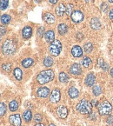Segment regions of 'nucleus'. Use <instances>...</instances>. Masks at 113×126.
I'll list each match as a JSON object with an SVG mask.
<instances>
[{"mask_svg": "<svg viewBox=\"0 0 113 126\" xmlns=\"http://www.w3.org/2000/svg\"><path fill=\"white\" fill-rule=\"evenodd\" d=\"M43 63H44V65H45V66L50 67V66H52V65H53L54 61H53V59L50 58V57H45V58H44Z\"/></svg>", "mask_w": 113, "mask_h": 126, "instance_id": "nucleus-27", "label": "nucleus"}, {"mask_svg": "<svg viewBox=\"0 0 113 126\" xmlns=\"http://www.w3.org/2000/svg\"><path fill=\"white\" fill-rule=\"evenodd\" d=\"M58 31L60 35H65V34L68 32V26L65 24H60L58 26Z\"/></svg>", "mask_w": 113, "mask_h": 126, "instance_id": "nucleus-21", "label": "nucleus"}, {"mask_svg": "<svg viewBox=\"0 0 113 126\" xmlns=\"http://www.w3.org/2000/svg\"><path fill=\"white\" fill-rule=\"evenodd\" d=\"M2 68H3L4 71H7V72H10L11 70V64L10 63H5L2 65Z\"/></svg>", "mask_w": 113, "mask_h": 126, "instance_id": "nucleus-33", "label": "nucleus"}, {"mask_svg": "<svg viewBox=\"0 0 113 126\" xmlns=\"http://www.w3.org/2000/svg\"><path fill=\"white\" fill-rule=\"evenodd\" d=\"M58 79H59V81L61 82V83H67V82L69 81V79H70V77H69V75L67 74V73L65 72H60L59 73V76H58Z\"/></svg>", "mask_w": 113, "mask_h": 126, "instance_id": "nucleus-23", "label": "nucleus"}, {"mask_svg": "<svg viewBox=\"0 0 113 126\" xmlns=\"http://www.w3.org/2000/svg\"><path fill=\"white\" fill-rule=\"evenodd\" d=\"M6 113V105L4 103H0V117H4Z\"/></svg>", "mask_w": 113, "mask_h": 126, "instance_id": "nucleus-30", "label": "nucleus"}, {"mask_svg": "<svg viewBox=\"0 0 113 126\" xmlns=\"http://www.w3.org/2000/svg\"><path fill=\"white\" fill-rule=\"evenodd\" d=\"M68 94L70 96V98H77L78 96H79V91L77 88L75 87H70L68 91Z\"/></svg>", "mask_w": 113, "mask_h": 126, "instance_id": "nucleus-19", "label": "nucleus"}, {"mask_svg": "<svg viewBox=\"0 0 113 126\" xmlns=\"http://www.w3.org/2000/svg\"><path fill=\"white\" fill-rule=\"evenodd\" d=\"M58 0H49V2H50L51 4H57V3H58Z\"/></svg>", "mask_w": 113, "mask_h": 126, "instance_id": "nucleus-44", "label": "nucleus"}, {"mask_svg": "<svg viewBox=\"0 0 113 126\" xmlns=\"http://www.w3.org/2000/svg\"><path fill=\"white\" fill-rule=\"evenodd\" d=\"M45 38L48 43L50 44L53 43L54 41H55V32L51 30L46 32L45 33Z\"/></svg>", "mask_w": 113, "mask_h": 126, "instance_id": "nucleus-15", "label": "nucleus"}, {"mask_svg": "<svg viewBox=\"0 0 113 126\" xmlns=\"http://www.w3.org/2000/svg\"><path fill=\"white\" fill-rule=\"evenodd\" d=\"M101 10H102L104 12H105L108 10V4H106V3H103V4H101Z\"/></svg>", "mask_w": 113, "mask_h": 126, "instance_id": "nucleus-38", "label": "nucleus"}, {"mask_svg": "<svg viewBox=\"0 0 113 126\" xmlns=\"http://www.w3.org/2000/svg\"><path fill=\"white\" fill-rule=\"evenodd\" d=\"M112 101H113V98H112Z\"/></svg>", "mask_w": 113, "mask_h": 126, "instance_id": "nucleus-52", "label": "nucleus"}, {"mask_svg": "<svg viewBox=\"0 0 113 126\" xmlns=\"http://www.w3.org/2000/svg\"><path fill=\"white\" fill-rule=\"evenodd\" d=\"M45 35V28L43 26H41L40 28L37 29V36L38 37H43Z\"/></svg>", "mask_w": 113, "mask_h": 126, "instance_id": "nucleus-35", "label": "nucleus"}, {"mask_svg": "<svg viewBox=\"0 0 113 126\" xmlns=\"http://www.w3.org/2000/svg\"><path fill=\"white\" fill-rule=\"evenodd\" d=\"M0 40H1V36H0Z\"/></svg>", "mask_w": 113, "mask_h": 126, "instance_id": "nucleus-51", "label": "nucleus"}, {"mask_svg": "<svg viewBox=\"0 0 113 126\" xmlns=\"http://www.w3.org/2000/svg\"><path fill=\"white\" fill-rule=\"evenodd\" d=\"M11 19V17H10V15H8V14H4V15H2L1 17H0V21H1V23H2L3 24H10Z\"/></svg>", "mask_w": 113, "mask_h": 126, "instance_id": "nucleus-28", "label": "nucleus"}, {"mask_svg": "<svg viewBox=\"0 0 113 126\" xmlns=\"http://www.w3.org/2000/svg\"><path fill=\"white\" fill-rule=\"evenodd\" d=\"M91 105L93 106H97L98 105V103L97 100H92V102H91Z\"/></svg>", "mask_w": 113, "mask_h": 126, "instance_id": "nucleus-43", "label": "nucleus"}, {"mask_svg": "<svg viewBox=\"0 0 113 126\" xmlns=\"http://www.w3.org/2000/svg\"><path fill=\"white\" fill-rule=\"evenodd\" d=\"M57 113H58V116L60 118L65 119L68 116V109L65 105H60L57 110Z\"/></svg>", "mask_w": 113, "mask_h": 126, "instance_id": "nucleus-9", "label": "nucleus"}, {"mask_svg": "<svg viewBox=\"0 0 113 126\" xmlns=\"http://www.w3.org/2000/svg\"><path fill=\"white\" fill-rule=\"evenodd\" d=\"M42 119H43V117H42V115H40V114H36L35 117H34V120H35V122H37V123L41 122Z\"/></svg>", "mask_w": 113, "mask_h": 126, "instance_id": "nucleus-36", "label": "nucleus"}, {"mask_svg": "<svg viewBox=\"0 0 113 126\" xmlns=\"http://www.w3.org/2000/svg\"><path fill=\"white\" fill-rule=\"evenodd\" d=\"M9 5V0H0V9L5 10Z\"/></svg>", "mask_w": 113, "mask_h": 126, "instance_id": "nucleus-32", "label": "nucleus"}, {"mask_svg": "<svg viewBox=\"0 0 113 126\" xmlns=\"http://www.w3.org/2000/svg\"><path fill=\"white\" fill-rule=\"evenodd\" d=\"M106 122L109 124H113V116H109V117L106 118Z\"/></svg>", "mask_w": 113, "mask_h": 126, "instance_id": "nucleus-39", "label": "nucleus"}, {"mask_svg": "<svg viewBox=\"0 0 113 126\" xmlns=\"http://www.w3.org/2000/svg\"><path fill=\"white\" fill-rule=\"evenodd\" d=\"M49 126H57V125H55V124H50Z\"/></svg>", "mask_w": 113, "mask_h": 126, "instance_id": "nucleus-48", "label": "nucleus"}, {"mask_svg": "<svg viewBox=\"0 0 113 126\" xmlns=\"http://www.w3.org/2000/svg\"><path fill=\"white\" fill-rule=\"evenodd\" d=\"M98 112L99 114L102 116L109 115L111 114V112L112 111V105L110 104L108 101H104L101 104H99L97 105Z\"/></svg>", "mask_w": 113, "mask_h": 126, "instance_id": "nucleus-4", "label": "nucleus"}, {"mask_svg": "<svg viewBox=\"0 0 113 126\" xmlns=\"http://www.w3.org/2000/svg\"><path fill=\"white\" fill-rule=\"evenodd\" d=\"M71 54L74 58H80L83 55V49L78 45H75L71 49Z\"/></svg>", "mask_w": 113, "mask_h": 126, "instance_id": "nucleus-13", "label": "nucleus"}, {"mask_svg": "<svg viewBox=\"0 0 113 126\" xmlns=\"http://www.w3.org/2000/svg\"><path fill=\"white\" fill-rule=\"evenodd\" d=\"M23 118L25 122H30L32 118V112L31 110H27L23 114Z\"/></svg>", "mask_w": 113, "mask_h": 126, "instance_id": "nucleus-22", "label": "nucleus"}, {"mask_svg": "<svg viewBox=\"0 0 113 126\" xmlns=\"http://www.w3.org/2000/svg\"><path fill=\"white\" fill-rule=\"evenodd\" d=\"M91 63H92V62H91V59L89 57H84L82 60V64L84 68H89L91 65Z\"/></svg>", "mask_w": 113, "mask_h": 126, "instance_id": "nucleus-26", "label": "nucleus"}, {"mask_svg": "<svg viewBox=\"0 0 113 126\" xmlns=\"http://www.w3.org/2000/svg\"><path fill=\"white\" fill-rule=\"evenodd\" d=\"M91 118H96V115H94V113L92 114V116H91Z\"/></svg>", "mask_w": 113, "mask_h": 126, "instance_id": "nucleus-47", "label": "nucleus"}, {"mask_svg": "<svg viewBox=\"0 0 113 126\" xmlns=\"http://www.w3.org/2000/svg\"><path fill=\"white\" fill-rule=\"evenodd\" d=\"M9 109H10V110L12 111V112L16 111L17 109H18V103H17L16 100H12L11 102H10Z\"/></svg>", "mask_w": 113, "mask_h": 126, "instance_id": "nucleus-25", "label": "nucleus"}, {"mask_svg": "<svg viewBox=\"0 0 113 126\" xmlns=\"http://www.w3.org/2000/svg\"><path fill=\"white\" fill-rule=\"evenodd\" d=\"M92 92H93V94H94L95 96H99V95L102 93V89H101V87L99 85H96V86H94V87H93Z\"/></svg>", "mask_w": 113, "mask_h": 126, "instance_id": "nucleus-31", "label": "nucleus"}, {"mask_svg": "<svg viewBox=\"0 0 113 126\" xmlns=\"http://www.w3.org/2000/svg\"><path fill=\"white\" fill-rule=\"evenodd\" d=\"M101 26H102V24H101L100 20L97 17H93L91 20V27L93 30H99Z\"/></svg>", "mask_w": 113, "mask_h": 126, "instance_id": "nucleus-17", "label": "nucleus"}, {"mask_svg": "<svg viewBox=\"0 0 113 126\" xmlns=\"http://www.w3.org/2000/svg\"><path fill=\"white\" fill-rule=\"evenodd\" d=\"M9 121L13 126H21V117L19 114H14L9 117Z\"/></svg>", "mask_w": 113, "mask_h": 126, "instance_id": "nucleus-8", "label": "nucleus"}, {"mask_svg": "<svg viewBox=\"0 0 113 126\" xmlns=\"http://www.w3.org/2000/svg\"><path fill=\"white\" fill-rule=\"evenodd\" d=\"M65 11H66V6L64 4H59L58 5V7L56 8V14L58 17H62L65 14Z\"/></svg>", "mask_w": 113, "mask_h": 126, "instance_id": "nucleus-18", "label": "nucleus"}, {"mask_svg": "<svg viewBox=\"0 0 113 126\" xmlns=\"http://www.w3.org/2000/svg\"><path fill=\"white\" fill-rule=\"evenodd\" d=\"M95 81H96V77L93 73H89L85 78V84L88 87H91L94 85Z\"/></svg>", "mask_w": 113, "mask_h": 126, "instance_id": "nucleus-12", "label": "nucleus"}, {"mask_svg": "<svg viewBox=\"0 0 113 126\" xmlns=\"http://www.w3.org/2000/svg\"><path fill=\"white\" fill-rule=\"evenodd\" d=\"M72 9H73V5L71 4H67L66 6V13L68 16H71L72 14Z\"/></svg>", "mask_w": 113, "mask_h": 126, "instance_id": "nucleus-34", "label": "nucleus"}, {"mask_svg": "<svg viewBox=\"0 0 113 126\" xmlns=\"http://www.w3.org/2000/svg\"><path fill=\"white\" fill-rule=\"evenodd\" d=\"M77 110L81 114H91L92 112V105L85 99H82L77 104Z\"/></svg>", "mask_w": 113, "mask_h": 126, "instance_id": "nucleus-3", "label": "nucleus"}, {"mask_svg": "<svg viewBox=\"0 0 113 126\" xmlns=\"http://www.w3.org/2000/svg\"><path fill=\"white\" fill-rule=\"evenodd\" d=\"M86 2H89V1H91V0H85Z\"/></svg>", "mask_w": 113, "mask_h": 126, "instance_id": "nucleus-50", "label": "nucleus"}, {"mask_svg": "<svg viewBox=\"0 0 113 126\" xmlns=\"http://www.w3.org/2000/svg\"><path fill=\"white\" fill-rule=\"evenodd\" d=\"M83 50L84 51L89 53V52H91L93 50V45L92 43H86L85 45H83Z\"/></svg>", "mask_w": 113, "mask_h": 126, "instance_id": "nucleus-29", "label": "nucleus"}, {"mask_svg": "<svg viewBox=\"0 0 113 126\" xmlns=\"http://www.w3.org/2000/svg\"><path fill=\"white\" fill-rule=\"evenodd\" d=\"M77 38L79 39V40H81V39H83V34H82V33H78V34H77Z\"/></svg>", "mask_w": 113, "mask_h": 126, "instance_id": "nucleus-41", "label": "nucleus"}, {"mask_svg": "<svg viewBox=\"0 0 113 126\" xmlns=\"http://www.w3.org/2000/svg\"><path fill=\"white\" fill-rule=\"evenodd\" d=\"M32 35V28L31 26H25L22 30V37L24 39L30 38Z\"/></svg>", "mask_w": 113, "mask_h": 126, "instance_id": "nucleus-14", "label": "nucleus"}, {"mask_svg": "<svg viewBox=\"0 0 113 126\" xmlns=\"http://www.w3.org/2000/svg\"><path fill=\"white\" fill-rule=\"evenodd\" d=\"M6 33V28L3 25H0V36H3Z\"/></svg>", "mask_w": 113, "mask_h": 126, "instance_id": "nucleus-37", "label": "nucleus"}, {"mask_svg": "<svg viewBox=\"0 0 113 126\" xmlns=\"http://www.w3.org/2000/svg\"><path fill=\"white\" fill-rule=\"evenodd\" d=\"M17 50V43L11 38L6 39L2 45V51L4 55L11 56Z\"/></svg>", "mask_w": 113, "mask_h": 126, "instance_id": "nucleus-2", "label": "nucleus"}, {"mask_svg": "<svg viewBox=\"0 0 113 126\" xmlns=\"http://www.w3.org/2000/svg\"><path fill=\"white\" fill-rule=\"evenodd\" d=\"M44 20L46 24H52L55 23V17L54 15H52L51 13L50 12H46L45 13V15H44Z\"/></svg>", "mask_w": 113, "mask_h": 126, "instance_id": "nucleus-16", "label": "nucleus"}, {"mask_svg": "<svg viewBox=\"0 0 113 126\" xmlns=\"http://www.w3.org/2000/svg\"><path fill=\"white\" fill-rule=\"evenodd\" d=\"M71 20L74 23L78 24V23H80L83 20V13L80 11H75L72 12L71 14Z\"/></svg>", "mask_w": 113, "mask_h": 126, "instance_id": "nucleus-7", "label": "nucleus"}, {"mask_svg": "<svg viewBox=\"0 0 113 126\" xmlns=\"http://www.w3.org/2000/svg\"><path fill=\"white\" fill-rule=\"evenodd\" d=\"M55 78V73L52 70H45L42 71L40 73H38L37 76V81L39 84H45L49 82L52 81Z\"/></svg>", "mask_w": 113, "mask_h": 126, "instance_id": "nucleus-1", "label": "nucleus"}, {"mask_svg": "<svg viewBox=\"0 0 113 126\" xmlns=\"http://www.w3.org/2000/svg\"><path fill=\"white\" fill-rule=\"evenodd\" d=\"M109 2L110 3H113V0H109Z\"/></svg>", "mask_w": 113, "mask_h": 126, "instance_id": "nucleus-49", "label": "nucleus"}, {"mask_svg": "<svg viewBox=\"0 0 113 126\" xmlns=\"http://www.w3.org/2000/svg\"><path fill=\"white\" fill-rule=\"evenodd\" d=\"M34 126H45L44 124H35Z\"/></svg>", "mask_w": 113, "mask_h": 126, "instance_id": "nucleus-45", "label": "nucleus"}, {"mask_svg": "<svg viewBox=\"0 0 113 126\" xmlns=\"http://www.w3.org/2000/svg\"><path fill=\"white\" fill-rule=\"evenodd\" d=\"M13 74H14V77L17 80L20 81L23 78V72L21 71L20 68H15L14 69V71H13Z\"/></svg>", "mask_w": 113, "mask_h": 126, "instance_id": "nucleus-24", "label": "nucleus"}, {"mask_svg": "<svg viewBox=\"0 0 113 126\" xmlns=\"http://www.w3.org/2000/svg\"><path fill=\"white\" fill-rule=\"evenodd\" d=\"M61 98V92L58 89H54L50 96V101L53 104H57Z\"/></svg>", "mask_w": 113, "mask_h": 126, "instance_id": "nucleus-6", "label": "nucleus"}, {"mask_svg": "<svg viewBox=\"0 0 113 126\" xmlns=\"http://www.w3.org/2000/svg\"><path fill=\"white\" fill-rule=\"evenodd\" d=\"M104 63H104V60H103L102 58H99V59H98V65H99V67L103 68V66H104Z\"/></svg>", "mask_w": 113, "mask_h": 126, "instance_id": "nucleus-40", "label": "nucleus"}, {"mask_svg": "<svg viewBox=\"0 0 113 126\" xmlns=\"http://www.w3.org/2000/svg\"><path fill=\"white\" fill-rule=\"evenodd\" d=\"M49 94H50V90L47 87H40L37 91V96L40 98H45L49 96Z\"/></svg>", "mask_w": 113, "mask_h": 126, "instance_id": "nucleus-10", "label": "nucleus"}, {"mask_svg": "<svg viewBox=\"0 0 113 126\" xmlns=\"http://www.w3.org/2000/svg\"><path fill=\"white\" fill-rule=\"evenodd\" d=\"M111 77H112V78H113V68H112V69H111Z\"/></svg>", "mask_w": 113, "mask_h": 126, "instance_id": "nucleus-46", "label": "nucleus"}, {"mask_svg": "<svg viewBox=\"0 0 113 126\" xmlns=\"http://www.w3.org/2000/svg\"><path fill=\"white\" fill-rule=\"evenodd\" d=\"M34 63V61L32 58H25V59H24L22 61V63H21V64H22V66L24 67V68H29V67H31L32 64Z\"/></svg>", "mask_w": 113, "mask_h": 126, "instance_id": "nucleus-20", "label": "nucleus"}, {"mask_svg": "<svg viewBox=\"0 0 113 126\" xmlns=\"http://www.w3.org/2000/svg\"><path fill=\"white\" fill-rule=\"evenodd\" d=\"M70 72L72 75H75V76H78L82 73V69L81 66H80L79 63H73L70 68Z\"/></svg>", "mask_w": 113, "mask_h": 126, "instance_id": "nucleus-11", "label": "nucleus"}, {"mask_svg": "<svg viewBox=\"0 0 113 126\" xmlns=\"http://www.w3.org/2000/svg\"><path fill=\"white\" fill-rule=\"evenodd\" d=\"M62 50V44L59 40H55L49 46V51L53 57H58Z\"/></svg>", "mask_w": 113, "mask_h": 126, "instance_id": "nucleus-5", "label": "nucleus"}, {"mask_svg": "<svg viewBox=\"0 0 113 126\" xmlns=\"http://www.w3.org/2000/svg\"><path fill=\"white\" fill-rule=\"evenodd\" d=\"M109 17L111 19H113V8L110 11V13H109Z\"/></svg>", "mask_w": 113, "mask_h": 126, "instance_id": "nucleus-42", "label": "nucleus"}]
</instances>
